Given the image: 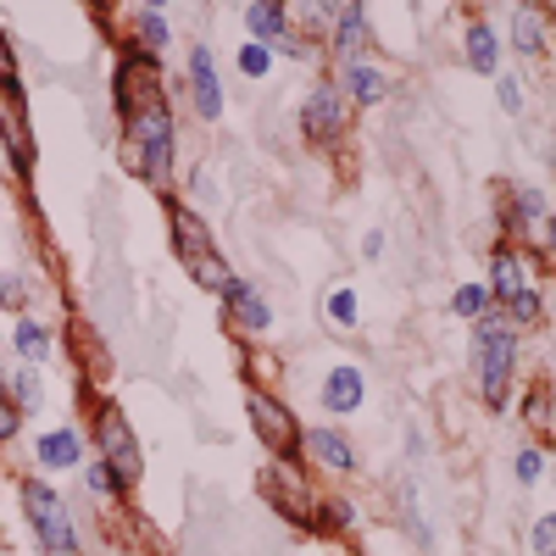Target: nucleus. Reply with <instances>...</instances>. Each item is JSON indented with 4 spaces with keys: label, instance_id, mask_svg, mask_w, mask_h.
Wrapping results in <instances>:
<instances>
[{
    "label": "nucleus",
    "instance_id": "1",
    "mask_svg": "<svg viewBox=\"0 0 556 556\" xmlns=\"http://www.w3.org/2000/svg\"><path fill=\"white\" fill-rule=\"evenodd\" d=\"M545 262L534 245H518V240H501L490 251V301L513 317V329H540L545 323Z\"/></svg>",
    "mask_w": 556,
    "mask_h": 556
},
{
    "label": "nucleus",
    "instance_id": "2",
    "mask_svg": "<svg viewBox=\"0 0 556 556\" xmlns=\"http://www.w3.org/2000/svg\"><path fill=\"white\" fill-rule=\"evenodd\" d=\"M123 162L151 184V190H173V162H178V128H173V106L156 101L146 112L123 117Z\"/></svg>",
    "mask_w": 556,
    "mask_h": 556
},
{
    "label": "nucleus",
    "instance_id": "3",
    "mask_svg": "<svg viewBox=\"0 0 556 556\" xmlns=\"http://www.w3.org/2000/svg\"><path fill=\"white\" fill-rule=\"evenodd\" d=\"M513 374H518V329L495 301L484 317H473V379H479V395L490 412L506 406V390H513Z\"/></svg>",
    "mask_w": 556,
    "mask_h": 556
},
{
    "label": "nucleus",
    "instance_id": "4",
    "mask_svg": "<svg viewBox=\"0 0 556 556\" xmlns=\"http://www.w3.org/2000/svg\"><path fill=\"white\" fill-rule=\"evenodd\" d=\"M162 206H167V228H173L178 267L190 273L201 290L223 295V290H228V278H235V267L223 262V251H217V240H212V228H206L190 206H184V201H173V195H162Z\"/></svg>",
    "mask_w": 556,
    "mask_h": 556
},
{
    "label": "nucleus",
    "instance_id": "5",
    "mask_svg": "<svg viewBox=\"0 0 556 556\" xmlns=\"http://www.w3.org/2000/svg\"><path fill=\"white\" fill-rule=\"evenodd\" d=\"M245 417H251V429H256V440L267 445L273 462H306V429H301V417L278 401L273 390L251 384L245 390Z\"/></svg>",
    "mask_w": 556,
    "mask_h": 556
},
{
    "label": "nucleus",
    "instance_id": "6",
    "mask_svg": "<svg viewBox=\"0 0 556 556\" xmlns=\"http://www.w3.org/2000/svg\"><path fill=\"white\" fill-rule=\"evenodd\" d=\"M156 101H167L162 62L146 51V45H123V62L112 73V112H117V123L134 117V112H146V106H156Z\"/></svg>",
    "mask_w": 556,
    "mask_h": 556
},
{
    "label": "nucleus",
    "instance_id": "7",
    "mask_svg": "<svg viewBox=\"0 0 556 556\" xmlns=\"http://www.w3.org/2000/svg\"><path fill=\"white\" fill-rule=\"evenodd\" d=\"M17 495H23V513H28L34 534H39V551H45V556H78V529H73V518H67L62 495L45 484V479H23Z\"/></svg>",
    "mask_w": 556,
    "mask_h": 556
},
{
    "label": "nucleus",
    "instance_id": "8",
    "mask_svg": "<svg viewBox=\"0 0 556 556\" xmlns=\"http://www.w3.org/2000/svg\"><path fill=\"white\" fill-rule=\"evenodd\" d=\"M96 456L112 468V479L123 490H134L139 473H146V456H139L134 424L123 417V406H112V401H96Z\"/></svg>",
    "mask_w": 556,
    "mask_h": 556
},
{
    "label": "nucleus",
    "instance_id": "9",
    "mask_svg": "<svg viewBox=\"0 0 556 556\" xmlns=\"http://www.w3.org/2000/svg\"><path fill=\"white\" fill-rule=\"evenodd\" d=\"M262 495H267V506L285 523H295V529H312L317 523V490H312V479L301 473V462H273V468L262 473Z\"/></svg>",
    "mask_w": 556,
    "mask_h": 556
},
{
    "label": "nucleus",
    "instance_id": "10",
    "mask_svg": "<svg viewBox=\"0 0 556 556\" xmlns=\"http://www.w3.org/2000/svg\"><path fill=\"white\" fill-rule=\"evenodd\" d=\"M345 123H351V101H345V89L334 78H323L312 84V96L301 101V134H306V146L317 151H329L345 139Z\"/></svg>",
    "mask_w": 556,
    "mask_h": 556
},
{
    "label": "nucleus",
    "instance_id": "11",
    "mask_svg": "<svg viewBox=\"0 0 556 556\" xmlns=\"http://www.w3.org/2000/svg\"><path fill=\"white\" fill-rule=\"evenodd\" d=\"M0 146H7V162L17 167V178H34V117H28V96L17 73L0 78Z\"/></svg>",
    "mask_w": 556,
    "mask_h": 556
},
{
    "label": "nucleus",
    "instance_id": "12",
    "mask_svg": "<svg viewBox=\"0 0 556 556\" xmlns=\"http://www.w3.org/2000/svg\"><path fill=\"white\" fill-rule=\"evenodd\" d=\"M223 323H228V334H240V340H267L273 334V306H267V295L251 285V278H228Z\"/></svg>",
    "mask_w": 556,
    "mask_h": 556
},
{
    "label": "nucleus",
    "instance_id": "13",
    "mask_svg": "<svg viewBox=\"0 0 556 556\" xmlns=\"http://www.w3.org/2000/svg\"><path fill=\"white\" fill-rule=\"evenodd\" d=\"M495 190H501V206H495L501 235L529 245L534 240V223H545V190H534V184H495Z\"/></svg>",
    "mask_w": 556,
    "mask_h": 556
},
{
    "label": "nucleus",
    "instance_id": "14",
    "mask_svg": "<svg viewBox=\"0 0 556 556\" xmlns=\"http://www.w3.org/2000/svg\"><path fill=\"white\" fill-rule=\"evenodd\" d=\"M329 56L334 67L367 62V0H340L334 28H329Z\"/></svg>",
    "mask_w": 556,
    "mask_h": 556
},
{
    "label": "nucleus",
    "instance_id": "15",
    "mask_svg": "<svg viewBox=\"0 0 556 556\" xmlns=\"http://www.w3.org/2000/svg\"><path fill=\"white\" fill-rule=\"evenodd\" d=\"M317 401H323V412H334V417H356L362 401H367L362 367H356V362H334L329 379H323V390H317Z\"/></svg>",
    "mask_w": 556,
    "mask_h": 556
},
{
    "label": "nucleus",
    "instance_id": "16",
    "mask_svg": "<svg viewBox=\"0 0 556 556\" xmlns=\"http://www.w3.org/2000/svg\"><path fill=\"white\" fill-rule=\"evenodd\" d=\"M513 51L529 67L551 56V23H545V12L534 7V0H518V7H513Z\"/></svg>",
    "mask_w": 556,
    "mask_h": 556
},
{
    "label": "nucleus",
    "instance_id": "17",
    "mask_svg": "<svg viewBox=\"0 0 556 556\" xmlns=\"http://www.w3.org/2000/svg\"><path fill=\"white\" fill-rule=\"evenodd\" d=\"M306 456L317 462L323 473H356V445L345 440V429H334V424H323V429H306Z\"/></svg>",
    "mask_w": 556,
    "mask_h": 556
},
{
    "label": "nucleus",
    "instance_id": "18",
    "mask_svg": "<svg viewBox=\"0 0 556 556\" xmlns=\"http://www.w3.org/2000/svg\"><path fill=\"white\" fill-rule=\"evenodd\" d=\"M190 96H195V112L206 123L223 117V84H217V62H212L206 45H195V51H190Z\"/></svg>",
    "mask_w": 556,
    "mask_h": 556
},
{
    "label": "nucleus",
    "instance_id": "19",
    "mask_svg": "<svg viewBox=\"0 0 556 556\" xmlns=\"http://www.w3.org/2000/svg\"><path fill=\"white\" fill-rule=\"evenodd\" d=\"M334 84L345 89V101H351V106H379V101H390V78H384L374 62H351V67H340Z\"/></svg>",
    "mask_w": 556,
    "mask_h": 556
},
{
    "label": "nucleus",
    "instance_id": "20",
    "mask_svg": "<svg viewBox=\"0 0 556 556\" xmlns=\"http://www.w3.org/2000/svg\"><path fill=\"white\" fill-rule=\"evenodd\" d=\"M462 56H468V67L473 73H501V34L490 28V17H473L468 23V34H462Z\"/></svg>",
    "mask_w": 556,
    "mask_h": 556
},
{
    "label": "nucleus",
    "instance_id": "21",
    "mask_svg": "<svg viewBox=\"0 0 556 556\" xmlns=\"http://www.w3.org/2000/svg\"><path fill=\"white\" fill-rule=\"evenodd\" d=\"M285 7H290V28H295V34H306V39L317 45V39H329L340 0H285Z\"/></svg>",
    "mask_w": 556,
    "mask_h": 556
},
{
    "label": "nucleus",
    "instance_id": "22",
    "mask_svg": "<svg viewBox=\"0 0 556 556\" xmlns=\"http://www.w3.org/2000/svg\"><path fill=\"white\" fill-rule=\"evenodd\" d=\"M245 28H251L256 45H278V39L290 34V7H285V0H251Z\"/></svg>",
    "mask_w": 556,
    "mask_h": 556
},
{
    "label": "nucleus",
    "instance_id": "23",
    "mask_svg": "<svg viewBox=\"0 0 556 556\" xmlns=\"http://www.w3.org/2000/svg\"><path fill=\"white\" fill-rule=\"evenodd\" d=\"M34 456L45 462V468H73V462L84 456V445H78V434H73V429H51V434H39Z\"/></svg>",
    "mask_w": 556,
    "mask_h": 556
},
{
    "label": "nucleus",
    "instance_id": "24",
    "mask_svg": "<svg viewBox=\"0 0 556 556\" xmlns=\"http://www.w3.org/2000/svg\"><path fill=\"white\" fill-rule=\"evenodd\" d=\"M12 340H17V356H23V362H45V356H51V329H45V323H34V317H17Z\"/></svg>",
    "mask_w": 556,
    "mask_h": 556
},
{
    "label": "nucleus",
    "instance_id": "25",
    "mask_svg": "<svg viewBox=\"0 0 556 556\" xmlns=\"http://www.w3.org/2000/svg\"><path fill=\"white\" fill-rule=\"evenodd\" d=\"M351 523H356V506H351L345 495H323V501H317V523H312L317 534H340V529H351Z\"/></svg>",
    "mask_w": 556,
    "mask_h": 556
},
{
    "label": "nucleus",
    "instance_id": "26",
    "mask_svg": "<svg viewBox=\"0 0 556 556\" xmlns=\"http://www.w3.org/2000/svg\"><path fill=\"white\" fill-rule=\"evenodd\" d=\"M134 34L146 39V51L156 56V51H167V17L156 12V7H146V12H134Z\"/></svg>",
    "mask_w": 556,
    "mask_h": 556
},
{
    "label": "nucleus",
    "instance_id": "27",
    "mask_svg": "<svg viewBox=\"0 0 556 556\" xmlns=\"http://www.w3.org/2000/svg\"><path fill=\"white\" fill-rule=\"evenodd\" d=\"M451 312H456V317H468V323L484 317V312H490V285H462V290L451 295Z\"/></svg>",
    "mask_w": 556,
    "mask_h": 556
},
{
    "label": "nucleus",
    "instance_id": "28",
    "mask_svg": "<svg viewBox=\"0 0 556 556\" xmlns=\"http://www.w3.org/2000/svg\"><path fill=\"white\" fill-rule=\"evenodd\" d=\"M551 417H556V412H551V384H529V390H523V424H529V429H545Z\"/></svg>",
    "mask_w": 556,
    "mask_h": 556
},
{
    "label": "nucleus",
    "instance_id": "29",
    "mask_svg": "<svg viewBox=\"0 0 556 556\" xmlns=\"http://www.w3.org/2000/svg\"><path fill=\"white\" fill-rule=\"evenodd\" d=\"M39 395H45V384H39V374H34V367H23V374L12 379V401H17L23 412H39Z\"/></svg>",
    "mask_w": 556,
    "mask_h": 556
},
{
    "label": "nucleus",
    "instance_id": "30",
    "mask_svg": "<svg viewBox=\"0 0 556 556\" xmlns=\"http://www.w3.org/2000/svg\"><path fill=\"white\" fill-rule=\"evenodd\" d=\"M513 473H518V484H540L545 479V451L540 445H523L518 462H513Z\"/></svg>",
    "mask_w": 556,
    "mask_h": 556
},
{
    "label": "nucleus",
    "instance_id": "31",
    "mask_svg": "<svg viewBox=\"0 0 556 556\" xmlns=\"http://www.w3.org/2000/svg\"><path fill=\"white\" fill-rule=\"evenodd\" d=\"M240 73L245 78H262V73H273V45H245V51H240Z\"/></svg>",
    "mask_w": 556,
    "mask_h": 556
},
{
    "label": "nucleus",
    "instance_id": "32",
    "mask_svg": "<svg viewBox=\"0 0 556 556\" xmlns=\"http://www.w3.org/2000/svg\"><path fill=\"white\" fill-rule=\"evenodd\" d=\"M329 317H334V329H356V290H334L329 295Z\"/></svg>",
    "mask_w": 556,
    "mask_h": 556
},
{
    "label": "nucleus",
    "instance_id": "33",
    "mask_svg": "<svg viewBox=\"0 0 556 556\" xmlns=\"http://www.w3.org/2000/svg\"><path fill=\"white\" fill-rule=\"evenodd\" d=\"M84 484L96 490V495H123V484L112 479V468H106L101 456H96V462H89V468H84Z\"/></svg>",
    "mask_w": 556,
    "mask_h": 556
},
{
    "label": "nucleus",
    "instance_id": "34",
    "mask_svg": "<svg viewBox=\"0 0 556 556\" xmlns=\"http://www.w3.org/2000/svg\"><path fill=\"white\" fill-rule=\"evenodd\" d=\"M529 545H534V556H556V513L534 523V534H529Z\"/></svg>",
    "mask_w": 556,
    "mask_h": 556
},
{
    "label": "nucleus",
    "instance_id": "35",
    "mask_svg": "<svg viewBox=\"0 0 556 556\" xmlns=\"http://www.w3.org/2000/svg\"><path fill=\"white\" fill-rule=\"evenodd\" d=\"M17 429H23V406H17L12 395H0V445H7Z\"/></svg>",
    "mask_w": 556,
    "mask_h": 556
},
{
    "label": "nucleus",
    "instance_id": "36",
    "mask_svg": "<svg viewBox=\"0 0 556 556\" xmlns=\"http://www.w3.org/2000/svg\"><path fill=\"white\" fill-rule=\"evenodd\" d=\"M534 251H540V262H545V267H556V217H551V212H545L540 235H534Z\"/></svg>",
    "mask_w": 556,
    "mask_h": 556
},
{
    "label": "nucleus",
    "instance_id": "37",
    "mask_svg": "<svg viewBox=\"0 0 556 556\" xmlns=\"http://www.w3.org/2000/svg\"><path fill=\"white\" fill-rule=\"evenodd\" d=\"M523 106H529V101H523V84H518V78H501V112H506V117H523Z\"/></svg>",
    "mask_w": 556,
    "mask_h": 556
},
{
    "label": "nucleus",
    "instance_id": "38",
    "mask_svg": "<svg viewBox=\"0 0 556 556\" xmlns=\"http://www.w3.org/2000/svg\"><path fill=\"white\" fill-rule=\"evenodd\" d=\"M23 278H0V306H23Z\"/></svg>",
    "mask_w": 556,
    "mask_h": 556
},
{
    "label": "nucleus",
    "instance_id": "39",
    "mask_svg": "<svg viewBox=\"0 0 556 556\" xmlns=\"http://www.w3.org/2000/svg\"><path fill=\"white\" fill-rule=\"evenodd\" d=\"M17 73V56H12V45H7V34H0V78H12Z\"/></svg>",
    "mask_w": 556,
    "mask_h": 556
},
{
    "label": "nucleus",
    "instance_id": "40",
    "mask_svg": "<svg viewBox=\"0 0 556 556\" xmlns=\"http://www.w3.org/2000/svg\"><path fill=\"white\" fill-rule=\"evenodd\" d=\"M534 7L545 12V23H551V34H556V0H534Z\"/></svg>",
    "mask_w": 556,
    "mask_h": 556
},
{
    "label": "nucleus",
    "instance_id": "41",
    "mask_svg": "<svg viewBox=\"0 0 556 556\" xmlns=\"http://www.w3.org/2000/svg\"><path fill=\"white\" fill-rule=\"evenodd\" d=\"M89 7H96V12H112V7H117V0H89Z\"/></svg>",
    "mask_w": 556,
    "mask_h": 556
},
{
    "label": "nucleus",
    "instance_id": "42",
    "mask_svg": "<svg viewBox=\"0 0 556 556\" xmlns=\"http://www.w3.org/2000/svg\"><path fill=\"white\" fill-rule=\"evenodd\" d=\"M0 395H7V367H0Z\"/></svg>",
    "mask_w": 556,
    "mask_h": 556
},
{
    "label": "nucleus",
    "instance_id": "43",
    "mask_svg": "<svg viewBox=\"0 0 556 556\" xmlns=\"http://www.w3.org/2000/svg\"><path fill=\"white\" fill-rule=\"evenodd\" d=\"M551 356H556V323H551Z\"/></svg>",
    "mask_w": 556,
    "mask_h": 556
},
{
    "label": "nucleus",
    "instance_id": "44",
    "mask_svg": "<svg viewBox=\"0 0 556 556\" xmlns=\"http://www.w3.org/2000/svg\"><path fill=\"white\" fill-rule=\"evenodd\" d=\"M146 7H156V12H162V7H167V0H146Z\"/></svg>",
    "mask_w": 556,
    "mask_h": 556
}]
</instances>
